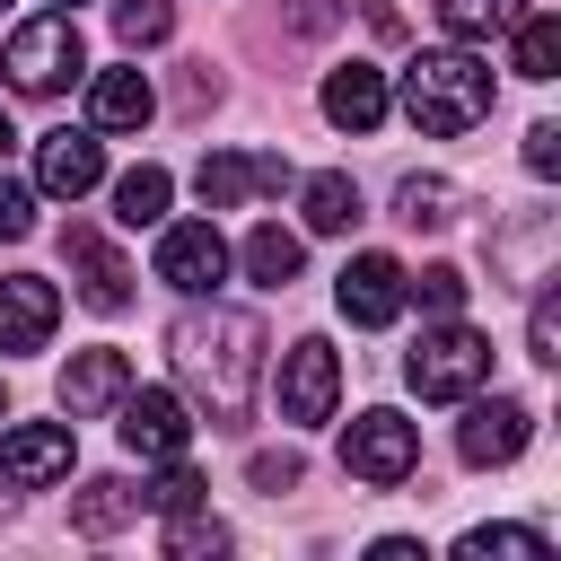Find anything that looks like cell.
<instances>
[{"label":"cell","mask_w":561,"mask_h":561,"mask_svg":"<svg viewBox=\"0 0 561 561\" xmlns=\"http://www.w3.org/2000/svg\"><path fill=\"white\" fill-rule=\"evenodd\" d=\"M167 359H175V386L184 403L210 421V430H245L254 421V386H263V316L245 307H184L167 324Z\"/></svg>","instance_id":"6da1fadb"},{"label":"cell","mask_w":561,"mask_h":561,"mask_svg":"<svg viewBox=\"0 0 561 561\" xmlns=\"http://www.w3.org/2000/svg\"><path fill=\"white\" fill-rule=\"evenodd\" d=\"M394 105L412 114V131H430V140H465L473 123H491V61H473L465 44H447V53H412Z\"/></svg>","instance_id":"7a4b0ae2"},{"label":"cell","mask_w":561,"mask_h":561,"mask_svg":"<svg viewBox=\"0 0 561 561\" xmlns=\"http://www.w3.org/2000/svg\"><path fill=\"white\" fill-rule=\"evenodd\" d=\"M403 377L421 403H465L473 386H491V333H473L465 316H438L412 351H403Z\"/></svg>","instance_id":"3957f363"},{"label":"cell","mask_w":561,"mask_h":561,"mask_svg":"<svg viewBox=\"0 0 561 561\" xmlns=\"http://www.w3.org/2000/svg\"><path fill=\"white\" fill-rule=\"evenodd\" d=\"M0 70H9V88H18V96H53V88H70V79L88 70L79 18H70V9H44V18H26V26L9 35Z\"/></svg>","instance_id":"277c9868"},{"label":"cell","mask_w":561,"mask_h":561,"mask_svg":"<svg viewBox=\"0 0 561 561\" xmlns=\"http://www.w3.org/2000/svg\"><path fill=\"white\" fill-rule=\"evenodd\" d=\"M114 430H123V447L140 456V465H167V456H184L193 447V403L175 394V386H123V403H114Z\"/></svg>","instance_id":"5b68a950"},{"label":"cell","mask_w":561,"mask_h":561,"mask_svg":"<svg viewBox=\"0 0 561 561\" xmlns=\"http://www.w3.org/2000/svg\"><path fill=\"white\" fill-rule=\"evenodd\" d=\"M342 465H351L368 491H394V482L421 473V430H412L403 412H359V421L342 430Z\"/></svg>","instance_id":"8992f818"},{"label":"cell","mask_w":561,"mask_h":561,"mask_svg":"<svg viewBox=\"0 0 561 561\" xmlns=\"http://www.w3.org/2000/svg\"><path fill=\"white\" fill-rule=\"evenodd\" d=\"M280 184H298L280 149H210V158L193 167V193H202V210H245V202H272Z\"/></svg>","instance_id":"52a82bcc"},{"label":"cell","mask_w":561,"mask_h":561,"mask_svg":"<svg viewBox=\"0 0 561 561\" xmlns=\"http://www.w3.org/2000/svg\"><path fill=\"white\" fill-rule=\"evenodd\" d=\"M333 403H342V351L324 333H298L280 351V421L316 430V421H333Z\"/></svg>","instance_id":"ba28073f"},{"label":"cell","mask_w":561,"mask_h":561,"mask_svg":"<svg viewBox=\"0 0 561 561\" xmlns=\"http://www.w3.org/2000/svg\"><path fill=\"white\" fill-rule=\"evenodd\" d=\"M158 280L175 298H210L228 280V237L210 219H158Z\"/></svg>","instance_id":"9c48e42d"},{"label":"cell","mask_w":561,"mask_h":561,"mask_svg":"<svg viewBox=\"0 0 561 561\" xmlns=\"http://www.w3.org/2000/svg\"><path fill=\"white\" fill-rule=\"evenodd\" d=\"M535 438V412L517 403V394H465V421H456V456L473 465V473H491V465H508L517 447Z\"/></svg>","instance_id":"30bf717a"},{"label":"cell","mask_w":561,"mask_h":561,"mask_svg":"<svg viewBox=\"0 0 561 561\" xmlns=\"http://www.w3.org/2000/svg\"><path fill=\"white\" fill-rule=\"evenodd\" d=\"M61 263H70L79 307H96V316H123V307H131V263H123L88 219H70V228H61Z\"/></svg>","instance_id":"8fae6325"},{"label":"cell","mask_w":561,"mask_h":561,"mask_svg":"<svg viewBox=\"0 0 561 561\" xmlns=\"http://www.w3.org/2000/svg\"><path fill=\"white\" fill-rule=\"evenodd\" d=\"M403 280H412V272H403L394 254H351V263H342V280H333V307H342L359 333H377V324H394V316L412 307V298H403Z\"/></svg>","instance_id":"7c38bea8"},{"label":"cell","mask_w":561,"mask_h":561,"mask_svg":"<svg viewBox=\"0 0 561 561\" xmlns=\"http://www.w3.org/2000/svg\"><path fill=\"white\" fill-rule=\"evenodd\" d=\"M70 473V421H18L0 430V482L9 491H44Z\"/></svg>","instance_id":"4fadbf2b"},{"label":"cell","mask_w":561,"mask_h":561,"mask_svg":"<svg viewBox=\"0 0 561 561\" xmlns=\"http://www.w3.org/2000/svg\"><path fill=\"white\" fill-rule=\"evenodd\" d=\"M96 175H105V140L96 131H44L35 140V193L79 202V193H96Z\"/></svg>","instance_id":"5bb4252c"},{"label":"cell","mask_w":561,"mask_h":561,"mask_svg":"<svg viewBox=\"0 0 561 561\" xmlns=\"http://www.w3.org/2000/svg\"><path fill=\"white\" fill-rule=\"evenodd\" d=\"M53 324H61V289L35 280V272H9V280H0V351H9V359H18V351H44Z\"/></svg>","instance_id":"9a60e30c"},{"label":"cell","mask_w":561,"mask_h":561,"mask_svg":"<svg viewBox=\"0 0 561 561\" xmlns=\"http://www.w3.org/2000/svg\"><path fill=\"white\" fill-rule=\"evenodd\" d=\"M386 114H394V88H386L377 61H342V70H324V123H333V131H377Z\"/></svg>","instance_id":"2e32d148"},{"label":"cell","mask_w":561,"mask_h":561,"mask_svg":"<svg viewBox=\"0 0 561 561\" xmlns=\"http://www.w3.org/2000/svg\"><path fill=\"white\" fill-rule=\"evenodd\" d=\"M123 386H131V351H79L70 368H61V412L70 421H96V412H114L123 403Z\"/></svg>","instance_id":"e0dca14e"},{"label":"cell","mask_w":561,"mask_h":561,"mask_svg":"<svg viewBox=\"0 0 561 561\" xmlns=\"http://www.w3.org/2000/svg\"><path fill=\"white\" fill-rule=\"evenodd\" d=\"M149 114H158L149 70H96V88H88V131H140Z\"/></svg>","instance_id":"ac0fdd59"},{"label":"cell","mask_w":561,"mask_h":561,"mask_svg":"<svg viewBox=\"0 0 561 561\" xmlns=\"http://www.w3.org/2000/svg\"><path fill=\"white\" fill-rule=\"evenodd\" d=\"M298 219H307L316 237H351V228H359V184H351L342 167L298 175Z\"/></svg>","instance_id":"d6986e66"},{"label":"cell","mask_w":561,"mask_h":561,"mask_svg":"<svg viewBox=\"0 0 561 561\" xmlns=\"http://www.w3.org/2000/svg\"><path fill=\"white\" fill-rule=\"evenodd\" d=\"M237 263H245V280H263V289H289V280H298V263H307V245H298L280 219H263V228H245Z\"/></svg>","instance_id":"ffe728a7"},{"label":"cell","mask_w":561,"mask_h":561,"mask_svg":"<svg viewBox=\"0 0 561 561\" xmlns=\"http://www.w3.org/2000/svg\"><path fill=\"white\" fill-rule=\"evenodd\" d=\"M123 517H140V491H131L123 473H88V482L70 491V526H79V535H114Z\"/></svg>","instance_id":"44dd1931"},{"label":"cell","mask_w":561,"mask_h":561,"mask_svg":"<svg viewBox=\"0 0 561 561\" xmlns=\"http://www.w3.org/2000/svg\"><path fill=\"white\" fill-rule=\"evenodd\" d=\"M167 202H175V175H167V167H149V158H140L131 175H114V219H123V228H158V219H167Z\"/></svg>","instance_id":"7402d4cb"},{"label":"cell","mask_w":561,"mask_h":561,"mask_svg":"<svg viewBox=\"0 0 561 561\" xmlns=\"http://www.w3.org/2000/svg\"><path fill=\"white\" fill-rule=\"evenodd\" d=\"M517 9H526V0H438V26H447L456 44H491V35L517 26Z\"/></svg>","instance_id":"603a6c76"},{"label":"cell","mask_w":561,"mask_h":561,"mask_svg":"<svg viewBox=\"0 0 561 561\" xmlns=\"http://www.w3.org/2000/svg\"><path fill=\"white\" fill-rule=\"evenodd\" d=\"M552 70H561V18L517 9V79H552Z\"/></svg>","instance_id":"cb8c5ba5"},{"label":"cell","mask_w":561,"mask_h":561,"mask_svg":"<svg viewBox=\"0 0 561 561\" xmlns=\"http://www.w3.org/2000/svg\"><path fill=\"white\" fill-rule=\"evenodd\" d=\"M394 219L447 228V219H456V184H447V175H403V184H394Z\"/></svg>","instance_id":"d4e9b609"},{"label":"cell","mask_w":561,"mask_h":561,"mask_svg":"<svg viewBox=\"0 0 561 561\" xmlns=\"http://www.w3.org/2000/svg\"><path fill=\"white\" fill-rule=\"evenodd\" d=\"M491 552H508V561H552V535H535V526H473V535L456 543V561H491Z\"/></svg>","instance_id":"484cf974"},{"label":"cell","mask_w":561,"mask_h":561,"mask_svg":"<svg viewBox=\"0 0 561 561\" xmlns=\"http://www.w3.org/2000/svg\"><path fill=\"white\" fill-rule=\"evenodd\" d=\"M167 552H175V561H202V552H228V526H219V517H210V508L193 500V508H175V517H167Z\"/></svg>","instance_id":"4316f807"},{"label":"cell","mask_w":561,"mask_h":561,"mask_svg":"<svg viewBox=\"0 0 561 561\" xmlns=\"http://www.w3.org/2000/svg\"><path fill=\"white\" fill-rule=\"evenodd\" d=\"M526 359H561V289H552V272L535 280V307H526Z\"/></svg>","instance_id":"83f0119b"},{"label":"cell","mask_w":561,"mask_h":561,"mask_svg":"<svg viewBox=\"0 0 561 561\" xmlns=\"http://www.w3.org/2000/svg\"><path fill=\"white\" fill-rule=\"evenodd\" d=\"M114 35L140 53V44H167L175 35V0H114Z\"/></svg>","instance_id":"f1b7e54d"},{"label":"cell","mask_w":561,"mask_h":561,"mask_svg":"<svg viewBox=\"0 0 561 561\" xmlns=\"http://www.w3.org/2000/svg\"><path fill=\"white\" fill-rule=\"evenodd\" d=\"M403 298H421L430 316H456V307H465V272H456V263H430L421 280H403Z\"/></svg>","instance_id":"f546056e"},{"label":"cell","mask_w":561,"mask_h":561,"mask_svg":"<svg viewBox=\"0 0 561 561\" xmlns=\"http://www.w3.org/2000/svg\"><path fill=\"white\" fill-rule=\"evenodd\" d=\"M526 175H561V123H526Z\"/></svg>","instance_id":"4dcf8cb0"},{"label":"cell","mask_w":561,"mask_h":561,"mask_svg":"<svg viewBox=\"0 0 561 561\" xmlns=\"http://www.w3.org/2000/svg\"><path fill=\"white\" fill-rule=\"evenodd\" d=\"M26 228H35V184L0 175V237H26Z\"/></svg>","instance_id":"1f68e13d"},{"label":"cell","mask_w":561,"mask_h":561,"mask_svg":"<svg viewBox=\"0 0 561 561\" xmlns=\"http://www.w3.org/2000/svg\"><path fill=\"white\" fill-rule=\"evenodd\" d=\"M245 473H254V491H298V447H280V456L263 447V456H254Z\"/></svg>","instance_id":"d6a6232c"},{"label":"cell","mask_w":561,"mask_h":561,"mask_svg":"<svg viewBox=\"0 0 561 561\" xmlns=\"http://www.w3.org/2000/svg\"><path fill=\"white\" fill-rule=\"evenodd\" d=\"M289 26H298V35H324V26H342V0H298Z\"/></svg>","instance_id":"836d02e7"},{"label":"cell","mask_w":561,"mask_h":561,"mask_svg":"<svg viewBox=\"0 0 561 561\" xmlns=\"http://www.w3.org/2000/svg\"><path fill=\"white\" fill-rule=\"evenodd\" d=\"M9 140H18V131H9V105H0V149H9Z\"/></svg>","instance_id":"e575fe53"},{"label":"cell","mask_w":561,"mask_h":561,"mask_svg":"<svg viewBox=\"0 0 561 561\" xmlns=\"http://www.w3.org/2000/svg\"><path fill=\"white\" fill-rule=\"evenodd\" d=\"M0 412H9V394H0Z\"/></svg>","instance_id":"d590c367"},{"label":"cell","mask_w":561,"mask_h":561,"mask_svg":"<svg viewBox=\"0 0 561 561\" xmlns=\"http://www.w3.org/2000/svg\"><path fill=\"white\" fill-rule=\"evenodd\" d=\"M0 9H9V0H0Z\"/></svg>","instance_id":"8d00e7d4"}]
</instances>
